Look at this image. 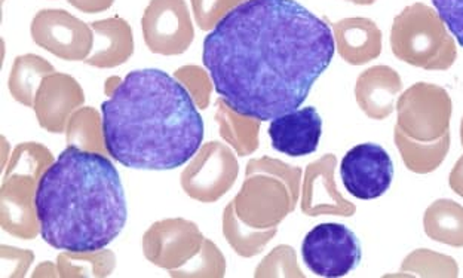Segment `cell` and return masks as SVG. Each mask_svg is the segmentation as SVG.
I'll return each mask as SVG.
<instances>
[{
  "label": "cell",
  "instance_id": "1",
  "mask_svg": "<svg viewBox=\"0 0 463 278\" xmlns=\"http://www.w3.org/2000/svg\"><path fill=\"white\" fill-rule=\"evenodd\" d=\"M335 51L330 25L296 0H245L205 38L203 62L220 99L263 122L300 108Z\"/></svg>",
  "mask_w": 463,
  "mask_h": 278
},
{
  "label": "cell",
  "instance_id": "2",
  "mask_svg": "<svg viewBox=\"0 0 463 278\" xmlns=\"http://www.w3.org/2000/svg\"><path fill=\"white\" fill-rule=\"evenodd\" d=\"M101 113L106 150L128 168L174 170L203 145L198 106L182 82L159 69L125 76Z\"/></svg>",
  "mask_w": 463,
  "mask_h": 278
},
{
  "label": "cell",
  "instance_id": "3",
  "mask_svg": "<svg viewBox=\"0 0 463 278\" xmlns=\"http://www.w3.org/2000/svg\"><path fill=\"white\" fill-rule=\"evenodd\" d=\"M34 204L43 241L71 254L108 247L128 216L113 162L101 152L71 145L42 175Z\"/></svg>",
  "mask_w": 463,
  "mask_h": 278
},
{
  "label": "cell",
  "instance_id": "4",
  "mask_svg": "<svg viewBox=\"0 0 463 278\" xmlns=\"http://www.w3.org/2000/svg\"><path fill=\"white\" fill-rule=\"evenodd\" d=\"M391 48L397 59L425 71H447L458 57L444 21L425 4L402 9L393 20Z\"/></svg>",
  "mask_w": 463,
  "mask_h": 278
},
{
  "label": "cell",
  "instance_id": "5",
  "mask_svg": "<svg viewBox=\"0 0 463 278\" xmlns=\"http://www.w3.org/2000/svg\"><path fill=\"white\" fill-rule=\"evenodd\" d=\"M397 112V125L409 138L435 141L450 129L451 99L435 83H414L398 99Z\"/></svg>",
  "mask_w": 463,
  "mask_h": 278
},
{
  "label": "cell",
  "instance_id": "6",
  "mask_svg": "<svg viewBox=\"0 0 463 278\" xmlns=\"http://www.w3.org/2000/svg\"><path fill=\"white\" fill-rule=\"evenodd\" d=\"M303 261L318 277H345L360 265L363 252L355 234L342 224L310 229L302 244Z\"/></svg>",
  "mask_w": 463,
  "mask_h": 278
},
{
  "label": "cell",
  "instance_id": "7",
  "mask_svg": "<svg viewBox=\"0 0 463 278\" xmlns=\"http://www.w3.org/2000/svg\"><path fill=\"white\" fill-rule=\"evenodd\" d=\"M240 173L235 154L219 141H210L183 171L182 187L191 198L214 203L231 191Z\"/></svg>",
  "mask_w": 463,
  "mask_h": 278
},
{
  "label": "cell",
  "instance_id": "8",
  "mask_svg": "<svg viewBox=\"0 0 463 278\" xmlns=\"http://www.w3.org/2000/svg\"><path fill=\"white\" fill-rule=\"evenodd\" d=\"M30 30L36 45L66 62H85L94 46L91 25L64 9H42Z\"/></svg>",
  "mask_w": 463,
  "mask_h": 278
},
{
  "label": "cell",
  "instance_id": "9",
  "mask_svg": "<svg viewBox=\"0 0 463 278\" xmlns=\"http://www.w3.org/2000/svg\"><path fill=\"white\" fill-rule=\"evenodd\" d=\"M146 45L154 54L180 55L194 39V23L184 0H150L141 18Z\"/></svg>",
  "mask_w": 463,
  "mask_h": 278
},
{
  "label": "cell",
  "instance_id": "10",
  "mask_svg": "<svg viewBox=\"0 0 463 278\" xmlns=\"http://www.w3.org/2000/svg\"><path fill=\"white\" fill-rule=\"evenodd\" d=\"M233 203L240 219L256 229L277 228L294 210L286 183L268 175L249 176Z\"/></svg>",
  "mask_w": 463,
  "mask_h": 278
},
{
  "label": "cell",
  "instance_id": "11",
  "mask_svg": "<svg viewBox=\"0 0 463 278\" xmlns=\"http://www.w3.org/2000/svg\"><path fill=\"white\" fill-rule=\"evenodd\" d=\"M203 234L186 219H165L150 226L143 237L146 258L164 270L175 271L187 265L203 249Z\"/></svg>",
  "mask_w": 463,
  "mask_h": 278
},
{
  "label": "cell",
  "instance_id": "12",
  "mask_svg": "<svg viewBox=\"0 0 463 278\" xmlns=\"http://www.w3.org/2000/svg\"><path fill=\"white\" fill-rule=\"evenodd\" d=\"M340 176L346 191L355 198H379L392 183L393 162L382 146L363 143L345 155Z\"/></svg>",
  "mask_w": 463,
  "mask_h": 278
},
{
  "label": "cell",
  "instance_id": "13",
  "mask_svg": "<svg viewBox=\"0 0 463 278\" xmlns=\"http://www.w3.org/2000/svg\"><path fill=\"white\" fill-rule=\"evenodd\" d=\"M335 155L327 154L307 167L302 187V212L307 216H344L355 215V204L345 198L335 185Z\"/></svg>",
  "mask_w": 463,
  "mask_h": 278
},
{
  "label": "cell",
  "instance_id": "14",
  "mask_svg": "<svg viewBox=\"0 0 463 278\" xmlns=\"http://www.w3.org/2000/svg\"><path fill=\"white\" fill-rule=\"evenodd\" d=\"M83 103L85 92L78 81L54 72L42 81L33 109L42 129L60 134L66 131L67 122Z\"/></svg>",
  "mask_w": 463,
  "mask_h": 278
},
{
  "label": "cell",
  "instance_id": "15",
  "mask_svg": "<svg viewBox=\"0 0 463 278\" xmlns=\"http://www.w3.org/2000/svg\"><path fill=\"white\" fill-rule=\"evenodd\" d=\"M38 182L30 176L13 175L2 185V228L21 240H33L41 233L34 204Z\"/></svg>",
  "mask_w": 463,
  "mask_h": 278
},
{
  "label": "cell",
  "instance_id": "16",
  "mask_svg": "<svg viewBox=\"0 0 463 278\" xmlns=\"http://www.w3.org/2000/svg\"><path fill=\"white\" fill-rule=\"evenodd\" d=\"M323 120L314 106L296 109L270 122L272 148L288 157H307L318 149Z\"/></svg>",
  "mask_w": 463,
  "mask_h": 278
},
{
  "label": "cell",
  "instance_id": "17",
  "mask_svg": "<svg viewBox=\"0 0 463 278\" xmlns=\"http://www.w3.org/2000/svg\"><path fill=\"white\" fill-rule=\"evenodd\" d=\"M402 90V78L392 67H370L356 80V103L368 118L385 120L393 112L395 99Z\"/></svg>",
  "mask_w": 463,
  "mask_h": 278
},
{
  "label": "cell",
  "instance_id": "18",
  "mask_svg": "<svg viewBox=\"0 0 463 278\" xmlns=\"http://www.w3.org/2000/svg\"><path fill=\"white\" fill-rule=\"evenodd\" d=\"M335 48L352 66H363L382 53V32L370 18H344L333 24Z\"/></svg>",
  "mask_w": 463,
  "mask_h": 278
},
{
  "label": "cell",
  "instance_id": "19",
  "mask_svg": "<svg viewBox=\"0 0 463 278\" xmlns=\"http://www.w3.org/2000/svg\"><path fill=\"white\" fill-rule=\"evenodd\" d=\"M91 29L103 43L85 62L99 69H113L128 62L134 54V34L131 25L120 17L94 21Z\"/></svg>",
  "mask_w": 463,
  "mask_h": 278
},
{
  "label": "cell",
  "instance_id": "20",
  "mask_svg": "<svg viewBox=\"0 0 463 278\" xmlns=\"http://www.w3.org/2000/svg\"><path fill=\"white\" fill-rule=\"evenodd\" d=\"M393 140L405 167L418 175H428L437 170L450 149V133L444 134L439 140L418 141L409 138L397 125L393 129Z\"/></svg>",
  "mask_w": 463,
  "mask_h": 278
},
{
  "label": "cell",
  "instance_id": "21",
  "mask_svg": "<svg viewBox=\"0 0 463 278\" xmlns=\"http://www.w3.org/2000/svg\"><path fill=\"white\" fill-rule=\"evenodd\" d=\"M215 106V120L219 124L220 136L223 140L229 143L240 157L254 154L259 148L260 120L244 117L232 110L228 104L224 103L223 99L217 100Z\"/></svg>",
  "mask_w": 463,
  "mask_h": 278
},
{
  "label": "cell",
  "instance_id": "22",
  "mask_svg": "<svg viewBox=\"0 0 463 278\" xmlns=\"http://www.w3.org/2000/svg\"><path fill=\"white\" fill-rule=\"evenodd\" d=\"M423 228L430 240L463 247V207L453 199H437L426 208Z\"/></svg>",
  "mask_w": 463,
  "mask_h": 278
},
{
  "label": "cell",
  "instance_id": "23",
  "mask_svg": "<svg viewBox=\"0 0 463 278\" xmlns=\"http://www.w3.org/2000/svg\"><path fill=\"white\" fill-rule=\"evenodd\" d=\"M54 72V66L39 55H20L9 75V91L18 103L24 104L25 108H33L42 81Z\"/></svg>",
  "mask_w": 463,
  "mask_h": 278
},
{
  "label": "cell",
  "instance_id": "24",
  "mask_svg": "<svg viewBox=\"0 0 463 278\" xmlns=\"http://www.w3.org/2000/svg\"><path fill=\"white\" fill-rule=\"evenodd\" d=\"M277 228L256 229L245 225L238 216L235 203L224 208L223 234L232 249L242 258H252L265 249V245L277 235Z\"/></svg>",
  "mask_w": 463,
  "mask_h": 278
},
{
  "label": "cell",
  "instance_id": "25",
  "mask_svg": "<svg viewBox=\"0 0 463 278\" xmlns=\"http://www.w3.org/2000/svg\"><path fill=\"white\" fill-rule=\"evenodd\" d=\"M115 265V254L110 250L87 254L62 252L57 264L60 277H108L112 275Z\"/></svg>",
  "mask_w": 463,
  "mask_h": 278
},
{
  "label": "cell",
  "instance_id": "26",
  "mask_svg": "<svg viewBox=\"0 0 463 278\" xmlns=\"http://www.w3.org/2000/svg\"><path fill=\"white\" fill-rule=\"evenodd\" d=\"M67 143L80 149L106 154L104 145L103 118L94 108H79L66 127Z\"/></svg>",
  "mask_w": 463,
  "mask_h": 278
},
{
  "label": "cell",
  "instance_id": "27",
  "mask_svg": "<svg viewBox=\"0 0 463 278\" xmlns=\"http://www.w3.org/2000/svg\"><path fill=\"white\" fill-rule=\"evenodd\" d=\"M52 162H54L52 154L46 149L45 146L33 143V141L21 143L11 155L6 171H5V177L13 175H24L39 180Z\"/></svg>",
  "mask_w": 463,
  "mask_h": 278
},
{
  "label": "cell",
  "instance_id": "28",
  "mask_svg": "<svg viewBox=\"0 0 463 278\" xmlns=\"http://www.w3.org/2000/svg\"><path fill=\"white\" fill-rule=\"evenodd\" d=\"M402 270L420 277H458L459 266L455 259L432 250H414L402 262Z\"/></svg>",
  "mask_w": 463,
  "mask_h": 278
},
{
  "label": "cell",
  "instance_id": "29",
  "mask_svg": "<svg viewBox=\"0 0 463 278\" xmlns=\"http://www.w3.org/2000/svg\"><path fill=\"white\" fill-rule=\"evenodd\" d=\"M252 175H268L277 177L281 182L286 183L287 189H288L289 197H291V203L294 208L298 206V197L302 192V168L298 167H291L286 162L279 161V159L269 158V157H263L260 159H251L247 166L245 176Z\"/></svg>",
  "mask_w": 463,
  "mask_h": 278
},
{
  "label": "cell",
  "instance_id": "30",
  "mask_svg": "<svg viewBox=\"0 0 463 278\" xmlns=\"http://www.w3.org/2000/svg\"><path fill=\"white\" fill-rule=\"evenodd\" d=\"M226 261L213 241H203V249L187 265L171 271L173 277H224Z\"/></svg>",
  "mask_w": 463,
  "mask_h": 278
},
{
  "label": "cell",
  "instance_id": "31",
  "mask_svg": "<svg viewBox=\"0 0 463 278\" xmlns=\"http://www.w3.org/2000/svg\"><path fill=\"white\" fill-rule=\"evenodd\" d=\"M256 277H305L296 258V252L289 245H278L260 265L256 268Z\"/></svg>",
  "mask_w": 463,
  "mask_h": 278
},
{
  "label": "cell",
  "instance_id": "32",
  "mask_svg": "<svg viewBox=\"0 0 463 278\" xmlns=\"http://www.w3.org/2000/svg\"><path fill=\"white\" fill-rule=\"evenodd\" d=\"M174 78L186 88L199 109H207L212 100V76L199 66H183L174 72Z\"/></svg>",
  "mask_w": 463,
  "mask_h": 278
},
{
  "label": "cell",
  "instance_id": "33",
  "mask_svg": "<svg viewBox=\"0 0 463 278\" xmlns=\"http://www.w3.org/2000/svg\"><path fill=\"white\" fill-rule=\"evenodd\" d=\"M245 0H192L194 21L201 30H213L232 9Z\"/></svg>",
  "mask_w": 463,
  "mask_h": 278
},
{
  "label": "cell",
  "instance_id": "34",
  "mask_svg": "<svg viewBox=\"0 0 463 278\" xmlns=\"http://www.w3.org/2000/svg\"><path fill=\"white\" fill-rule=\"evenodd\" d=\"M432 4L444 24L463 46V0H432Z\"/></svg>",
  "mask_w": 463,
  "mask_h": 278
},
{
  "label": "cell",
  "instance_id": "35",
  "mask_svg": "<svg viewBox=\"0 0 463 278\" xmlns=\"http://www.w3.org/2000/svg\"><path fill=\"white\" fill-rule=\"evenodd\" d=\"M33 254L29 250L15 249L2 245V262H4V277H24L29 271Z\"/></svg>",
  "mask_w": 463,
  "mask_h": 278
},
{
  "label": "cell",
  "instance_id": "36",
  "mask_svg": "<svg viewBox=\"0 0 463 278\" xmlns=\"http://www.w3.org/2000/svg\"><path fill=\"white\" fill-rule=\"evenodd\" d=\"M115 0H69L71 6L85 14H99L112 8Z\"/></svg>",
  "mask_w": 463,
  "mask_h": 278
},
{
  "label": "cell",
  "instance_id": "37",
  "mask_svg": "<svg viewBox=\"0 0 463 278\" xmlns=\"http://www.w3.org/2000/svg\"><path fill=\"white\" fill-rule=\"evenodd\" d=\"M449 182H450L451 189L463 198V155L453 167Z\"/></svg>",
  "mask_w": 463,
  "mask_h": 278
},
{
  "label": "cell",
  "instance_id": "38",
  "mask_svg": "<svg viewBox=\"0 0 463 278\" xmlns=\"http://www.w3.org/2000/svg\"><path fill=\"white\" fill-rule=\"evenodd\" d=\"M58 274V266L52 265L50 262H45L39 266L38 270L34 271L33 277H55Z\"/></svg>",
  "mask_w": 463,
  "mask_h": 278
},
{
  "label": "cell",
  "instance_id": "39",
  "mask_svg": "<svg viewBox=\"0 0 463 278\" xmlns=\"http://www.w3.org/2000/svg\"><path fill=\"white\" fill-rule=\"evenodd\" d=\"M122 82L120 81V78H118V76H112V78H109L108 81H106V87H104V92H106V96H112V92L115 91L116 88H118V85Z\"/></svg>",
  "mask_w": 463,
  "mask_h": 278
},
{
  "label": "cell",
  "instance_id": "40",
  "mask_svg": "<svg viewBox=\"0 0 463 278\" xmlns=\"http://www.w3.org/2000/svg\"><path fill=\"white\" fill-rule=\"evenodd\" d=\"M347 2H352V4L361 5V6H365V5H373L376 0H347Z\"/></svg>",
  "mask_w": 463,
  "mask_h": 278
},
{
  "label": "cell",
  "instance_id": "41",
  "mask_svg": "<svg viewBox=\"0 0 463 278\" xmlns=\"http://www.w3.org/2000/svg\"><path fill=\"white\" fill-rule=\"evenodd\" d=\"M460 141H462V146H463V120H462V124H460Z\"/></svg>",
  "mask_w": 463,
  "mask_h": 278
}]
</instances>
